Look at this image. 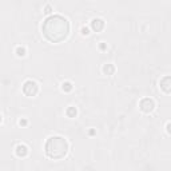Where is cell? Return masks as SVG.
<instances>
[{
	"label": "cell",
	"mask_w": 171,
	"mask_h": 171,
	"mask_svg": "<svg viewBox=\"0 0 171 171\" xmlns=\"http://www.w3.org/2000/svg\"><path fill=\"white\" fill-rule=\"evenodd\" d=\"M70 23L66 18L60 15H52L44 20L43 23V35L52 43H59L68 36Z\"/></svg>",
	"instance_id": "1"
},
{
	"label": "cell",
	"mask_w": 171,
	"mask_h": 171,
	"mask_svg": "<svg viewBox=\"0 0 171 171\" xmlns=\"http://www.w3.org/2000/svg\"><path fill=\"white\" fill-rule=\"evenodd\" d=\"M46 154L51 159H60L68 151V143L62 136H51L46 142Z\"/></svg>",
	"instance_id": "2"
},
{
	"label": "cell",
	"mask_w": 171,
	"mask_h": 171,
	"mask_svg": "<svg viewBox=\"0 0 171 171\" xmlns=\"http://www.w3.org/2000/svg\"><path fill=\"white\" fill-rule=\"evenodd\" d=\"M39 91V86L36 82L34 80H27L23 86V92L26 94L27 96H35Z\"/></svg>",
	"instance_id": "3"
},
{
	"label": "cell",
	"mask_w": 171,
	"mask_h": 171,
	"mask_svg": "<svg viewBox=\"0 0 171 171\" xmlns=\"http://www.w3.org/2000/svg\"><path fill=\"white\" fill-rule=\"evenodd\" d=\"M139 107H140V110H142L143 112H151V111L154 110V107H155V103H154L152 99L145 98L139 103Z\"/></svg>",
	"instance_id": "4"
},
{
	"label": "cell",
	"mask_w": 171,
	"mask_h": 171,
	"mask_svg": "<svg viewBox=\"0 0 171 171\" xmlns=\"http://www.w3.org/2000/svg\"><path fill=\"white\" fill-rule=\"evenodd\" d=\"M91 28L95 32H100L102 29L104 28V21L102 20V19H94V20L91 21Z\"/></svg>",
	"instance_id": "5"
},
{
	"label": "cell",
	"mask_w": 171,
	"mask_h": 171,
	"mask_svg": "<svg viewBox=\"0 0 171 171\" xmlns=\"http://www.w3.org/2000/svg\"><path fill=\"white\" fill-rule=\"evenodd\" d=\"M170 82H171V79H170V76H165V78L160 80V87L163 88V91L165 92H170V90H171V87H170Z\"/></svg>",
	"instance_id": "6"
},
{
	"label": "cell",
	"mask_w": 171,
	"mask_h": 171,
	"mask_svg": "<svg viewBox=\"0 0 171 171\" xmlns=\"http://www.w3.org/2000/svg\"><path fill=\"white\" fill-rule=\"evenodd\" d=\"M28 154V148H27V146L24 145H19L18 147H16V155L20 158H24Z\"/></svg>",
	"instance_id": "7"
},
{
	"label": "cell",
	"mask_w": 171,
	"mask_h": 171,
	"mask_svg": "<svg viewBox=\"0 0 171 171\" xmlns=\"http://www.w3.org/2000/svg\"><path fill=\"white\" fill-rule=\"evenodd\" d=\"M103 72H104L106 75H112V74L115 72V67H114V64H106V66L103 67Z\"/></svg>",
	"instance_id": "8"
},
{
	"label": "cell",
	"mask_w": 171,
	"mask_h": 171,
	"mask_svg": "<svg viewBox=\"0 0 171 171\" xmlns=\"http://www.w3.org/2000/svg\"><path fill=\"white\" fill-rule=\"evenodd\" d=\"M78 111H76L75 107H68L67 108V116H70V118H75Z\"/></svg>",
	"instance_id": "9"
},
{
	"label": "cell",
	"mask_w": 171,
	"mask_h": 171,
	"mask_svg": "<svg viewBox=\"0 0 171 171\" xmlns=\"http://www.w3.org/2000/svg\"><path fill=\"white\" fill-rule=\"evenodd\" d=\"M62 88H63V91H66V92H70V91L72 90V84H71L70 82H64V83L62 84Z\"/></svg>",
	"instance_id": "10"
},
{
	"label": "cell",
	"mask_w": 171,
	"mask_h": 171,
	"mask_svg": "<svg viewBox=\"0 0 171 171\" xmlns=\"http://www.w3.org/2000/svg\"><path fill=\"white\" fill-rule=\"evenodd\" d=\"M16 54H18V56H24L26 55V48L24 47H18L16 48Z\"/></svg>",
	"instance_id": "11"
},
{
	"label": "cell",
	"mask_w": 171,
	"mask_h": 171,
	"mask_svg": "<svg viewBox=\"0 0 171 171\" xmlns=\"http://www.w3.org/2000/svg\"><path fill=\"white\" fill-rule=\"evenodd\" d=\"M82 34H83V35H88V34H90L87 27H83V28H82Z\"/></svg>",
	"instance_id": "12"
},
{
	"label": "cell",
	"mask_w": 171,
	"mask_h": 171,
	"mask_svg": "<svg viewBox=\"0 0 171 171\" xmlns=\"http://www.w3.org/2000/svg\"><path fill=\"white\" fill-rule=\"evenodd\" d=\"M51 11H52V9H51V7H49V6H47L46 8H44V12H46V14H51Z\"/></svg>",
	"instance_id": "13"
},
{
	"label": "cell",
	"mask_w": 171,
	"mask_h": 171,
	"mask_svg": "<svg viewBox=\"0 0 171 171\" xmlns=\"http://www.w3.org/2000/svg\"><path fill=\"white\" fill-rule=\"evenodd\" d=\"M19 123H20V126H26L27 124V120H26V119H23V120H20Z\"/></svg>",
	"instance_id": "14"
},
{
	"label": "cell",
	"mask_w": 171,
	"mask_h": 171,
	"mask_svg": "<svg viewBox=\"0 0 171 171\" xmlns=\"http://www.w3.org/2000/svg\"><path fill=\"white\" fill-rule=\"evenodd\" d=\"M0 122H1V115H0Z\"/></svg>",
	"instance_id": "15"
}]
</instances>
